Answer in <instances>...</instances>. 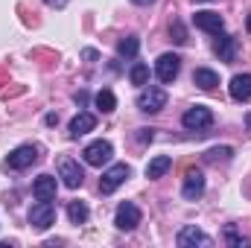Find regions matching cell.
I'll list each match as a JSON object with an SVG mask.
<instances>
[{
  "label": "cell",
  "instance_id": "24",
  "mask_svg": "<svg viewBox=\"0 0 251 248\" xmlns=\"http://www.w3.org/2000/svg\"><path fill=\"white\" fill-rule=\"evenodd\" d=\"M173 41L176 44H187V32H184V26H181V21H173Z\"/></svg>",
  "mask_w": 251,
  "mask_h": 248
},
{
  "label": "cell",
  "instance_id": "2",
  "mask_svg": "<svg viewBox=\"0 0 251 248\" xmlns=\"http://www.w3.org/2000/svg\"><path fill=\"white\" fill-rule=\"evenodd\" d=\"M181 123H184V128H190V131H204V128L213 125V111H210L207 105H193L187 114L181 117Z\"/></svg>",
  "mask_w": 251,
  "mask_h": 248
},
{
  "label": "cell",
  "instance_id": "23",
  "mask_svg": "<svg viewBox=\"0 0 251 248\" xmlns=\"http://www.w3.org/2000/svg\"><path fill=\"white\" fill-rule=\"evenodd\" d=\"M234 155V149L231 146H222V149H210L207 152V161H228Z\"/></svg>",
  "mask_w": 251,
  "mask_h": 248
},
{
  "label": "cell",
  "instance_id": "17",
  "mask_svg": "<svg viewBox=\"0 0 251 248\" xmlns=\"http://www.w3.org/2000/svg\"><path fill=\"white\" fill-rule=\"evenodd\" d=\"M216 56H219L222 62H234V59H237V38H234V35H222V38L216 41Z\"/></svg>",
  "mask_w": 251,
  "mask_h": 248
},
{
  "label": "cell",
  "instance_id": "1",
  "mask_svg": "<svg viewBox=\"0 0 251 248\" xmlns=\"http://www.w3.org/2000/svg\"><path fill=\"white\" fill-rule=\"evenodd\" d=\"M35 161H38V146L24 143V146H18V149L9 152V158H6V170H26V167H32Z\"/></svg>",
  "mask_w": 251,
  "mask_h": 248
},
{
  "label": "cell",
  "instance_id": "15",
  "mask_svg": "<svg viewBox=\"0 0 251 248\" xmlns=\"http://www.w3.org/2000/svg\"><path fill=\"white\" fill-rule=\"evenodd\" d=\"M94 125H97V117H94V114H88V111H79V114L70 120V137H82V134L94 131Z\"/></svg>",
  "mask_w": 251,
  "mask_h": 248
},
{
  "label": "cell",
  "instance_id": "3",
  "mask_svg": "<svg viewBox=\"0 0 251 248\" xmlns=\"http://www.w3.org/2000/svg\"><path fill=\"white\" fill-rule=\"evenodd\" d=\"M167 105V91L164 88H143L140 97H137V108L146 111V114H155Z\"/></svg>",
  "mask_w": 251,
  "mask_h": 248
},
{
  "label": "cell",
  "instance_id": "27",
  "mask_svg": "<svg viewBox=\"0 0 251 248\" xmlns=\"http://www.w3.org/2000/svg\"><path fill=\"white\" fill-rule=\"evenodd\" d=\"M44 3H47L50 9H64V6H67V0H44Z\"/></svg>",
  "mask_w": 251,
  "mask_h": 248
},
{
  "label": "cell",
  "instance_id": "21",
  "mask_svg": "<svg viewBox=\"0 0 251 248\" xmlns=\"http://www.w3.org/2000/svg\"><path fill=\"white\" fill-rule=\"evenodd\" d=\"M97 108H100L102 114H111V111L117 108V99H114V94H111L108 88H102V91L97 94Z\"/></svg>",
  "mask_w": 251,
  "mask_h": 248
},
{
  "label": "cell",
  "instance_id": "8",
  "mask_svg": "<svg viewBox=\"0 0 251 248\" xmlns=\"http://www.w3.org/2000/svg\"><path fill=\"white\" fill-rule=\"evenodd\" d=\"M59 178L64 181V187L76 190V187H82V181H85V173H82V167L73 158H59Z\"/></svg>",
  "mask_w": 251,
  "mask_h": 248
},
{
  "label": "cell",
  "instance_id": "26",
  "mask_svg": "<svg viewBox=\"0 0 251 248\" xmlns=\"http://www.w3.org/2000/svg\"><path fill=\"white\" fill-rule=\"evenodd\" d=\"M152 137H155L152 128H140V131H137V140H140V143H152Z\"/></svg>",
  "mask_w": 251,
  "mask_h": 248
},
{
  "label": "cell",
  "instance_id": "20",
  "mask_svg": "<svg viewBox=\"0 0 251 248\" xmlns=\"http://www.w3.org/2000/svg\"><path fill=\"white\" fill-rule=\"evenodd\" d=\"M137 50H140V41H137L134 35H128V38H123V41L117 44V56H120V59H134Z\"/></svg>",
  "mask_w": 251,
  "mask_h": 248
},
{
  "label": "cell",
  "instance_id": "6",
  "mask_svg": "<svg viewBox=\"0 0 251 248\" xmlns=\"http://www.w3.org/2000/svg\"><path fill=\"white\" fill-rule=\"evenodd\" d=\"M85 164H91V167H102V164H108L111 161V155H114V149H111V143L108 140H94V143H88L85 146Z\"/></svg>",
  "mask_w": 251,
  "mask_h": 248
},
{
  "label": "cell",
  "instance_id": "18",
  "mask_svg": "<svg viewBox=\"0 0 251 248\" xmlns=\"http://www.w3.org/2000/svg\"><path fill=\"white\" fill-rule=\"evenodd\" d=\"M193 82H196L201 91H213V88L219 85V76H216L210 67H196V73H193Z\"/></svg>",
  "mask_w": 251,
  "mask_h": 248
},
{
  "label": "cell",
  "instance_id": "29",
  "mask_svg": "<svg viewBox=\"0 0 251 248\" xmlns=\"http://www.w3.org/2000/svg\"><path fill=\"white\" fill-rule=\"evenodd\" d=\"M131 3H137V6H149V3H155V0H131Z\"/></svg>",
  "mask_w": 251,
  "mask_h": 248
},
{
  "label": "cell",
  "instance_id": "11",
  "mask_svg": "<svg viewBox=\"0 0 251 248\" xmlns=\"http://www.w3.org/2000/svg\"><path fill=\"white\" fill-rule=\"evenodd\" d=\"M193 24H196L201 32H210V35H219V32L225 29V21H222L219 12H196Z\"/></svg>",
  "mask_w": 251,
  "mask_h": 248
},
{
  "label": "cell",
  "instance_id": "32",
  "mask_svg": "<svg viewBox=\"0 0 251 248\" xmlns=\"http://www.w3.org/2000/svg\"><path fill=\"white\" fill-rule=\"evenodd\" d=\"M196 3H207V0H196Z\"/></svg>",
  "mask_w": 251,
  "mask_h": 248
},
{
  "label": "cell",
  "instance_id": "14",
  "mask_svg": "<svg viewBox=\"0 0 251 248\" xmlns=\"http://www.w3.org/2000/svg\"><path fill=\"white\" fill-rule=\"evenodd\" d=\"M231 97L237 102H249L251 99V73H237L231 79Z\"/></svg>",
  "mask_w": 251,
  "mask_h": 248
},
{
  "label": "cell",
  "instance_id": "31",
  "mask_svg": "<svg viewBox=\"0 0 251 248\" xmlns=\"http://www.w3.org/2000/svg\"><path fill=\"white\" fill-rule=\"evenodd\" d=\"M246 125H249V128H251V111H249V114H246Z\"/></svg>",
  "mask_w": 251,
  "mask_h": 248
},
{
  "label": "cell",
  "instance_id": "9",
  "mask_svg": "<svg viewBox=\"0 0 251 248\" xmlns=\"http://www.w3.org/2000/svg\"><path fill=\"white\" fill-rule=\"evenodd\" d=\"M114 225H117L120 231H134V228L140 225V207L131 204V201H123V204L117 207V213H114Z\"/></svg>",
  "mask_w": 251,
  "mask_h": 248
},
{
  "label": "cell",
  "instance_id": "5",
  "mask_svg": "<svg viewBox=\"0 0 251 248\" xmlns=\"http://www.w3.org/2000/svg\"><path fill=\"white\" fill-rule=\"evenodd\" d=\"M155 73H158V79H161L164 85L176 82L178 73H181V59H178L176 53H164V56L155 62Z\"/></svg>",
  "mask_w": 251,
  "mask_h": 248
},
{
  "label": "cell",
  "instance_id": "25",
  "mask_svg": "<svg viewBox=\"0 0 251 248\" xmlns=\"http://www.w3.org/2000/svg\"><path fill=\"white\" fill-rule=\"evenodd\" d=\"M225 240H228L231 246H249L243 237H237V234H234V228H228V231H225Z\"/></svg>",
  "mask_w": 251,
  "mask_h": 248
},
{
  "label": "cell",
  "instance_id": "10",
  "mask_svg": "<svg viewBox=\"0 0 251 248\" xmlns=\"http://www.w3.org/2000/svg\"><path fill=\"white\" fill-rule=\"evenodd\" d=\"M201 193H204V173H201V170H187L181 196H184L187 201H196V198H201Z\"/></svg>",
  "mask_w": 251,
  "mask_h": 248
},
{
  "label": "cell",
  "instance_id": "4",
  "mask_svg": "<svg viewBox=\"0 0 251 248\" xmlns=\"http://www.w3.org/2000/svg\"><path fill=\"white\" fill-rule=\"evenodd\" d=\"M131 175V170L126 167V164H114V167H108L105 173H102V178H100V193H114L120 184H126V178Z\"/></svg>",
  "mask_w": 251,
  "mask_h": 248
},
{
  "label": "cell",
  "instance_id": "22",
  "mask_svg": "<svg viewBox=\"0 0 251 248\" xmlns=\"http://www.w3.org/2000/svg\"><path fill=\"white\" fill-rule=\"evenodd\" d=\"M128 79H131V85H146V82H149V67H146L143 62H137L134 67H131Z\"/></svg>",
  "mask_w": 251,
  "mask_h": 248
},
{
  "label": "cell",
  "instance_id": "19",
  "mask_svg": "<svg viewBox=\"0 0 251 248\" xmlns=\"http://www.w3.org/2000/svg\"><path fill=\"white\" fill-rule=\"evenodd\" d=\"M67 216H70L73 225H85L88 222V204L85 201H70L67 204Z\"/></svg>",
  "mask_w": 251,
  "mask_h": 248
},
{
  "label": "cell",
  "instance_id": "30",
  "mask_svg": "<svg viewBox=\"0 0 251 248\" xmlns=\"http://www.w3.org/2000/svg\"><path fill=\"white\" fill-rule=\"evenodd\" d=\"M246 29H249V32H251V15H249V18H246Z\"/></svg>",
  "mask_w": 251,
  "mask_h": 248
},
{
  "label": "cell",
  "instance_id": "28",
  "mask_svg": "<svg viewBox=\"0 0 251 248\" xmlns=\"http://www.w3.org/2000/svg\"><path fill=\"white\" fill-rule=\"evenodd\" d=\"M73 99H76V102H79V105H85V102H88V94H85V91H79V94H76V97H73Z\"/></svg>",
  "mask_w": 251,
  "mask_h": 248
},
{
  "label": "cell",
  "instance_id": "16",
  "mask_svg": "<svg viewBox=\"0 0 251 248\" xmlns=\"http://www.w3.org/2000/svg\"><path fill=\"white\" fill-rule=\"evenodd\" d=\"M170 167H173V158H170V155H155V158L146 164V178L155 181V178H161Z\"/></svg>",
  "mask_w": 251,
  "mask_h": 248
},
{
  "label": "cell",
  "instance_id": "12",
  "mask_svg": "<svg viewBox=\"0 0 251 248\" xmlns=\"http://www.w3.org/2000/svg\"><path fill=\"white\" fill-rule=\"evenodd\" d=\"M178 246H181V248H196V246L207 248V246H210V237H207L201 228L187 225V228H181V231H178Z\"/></svg>",
  "mask_w": 251,
  "mask_h": 248
},
{
  "label": "cell",
  "instance_id": "7",
  "mask_svg": "<svg viewBox=\"0 0 251 248\" xmlns=\"http://www.w3.org/2000/svg\"><path fill=\"white\" fill-rule=\"evenodd\" d=\"M53 222H56V207H53L50 201H38V204H32V210H29V225H32V228L47 231Z\"/></svg>",
  "mask_w": 251,
  "mask_h": 248
},
{
  "label": "cell",
  "instance_id": "13",
  "mask_svg": "<svg viewBox=\"0 0 251 248\" xmlns=\"http://www.w3.org/2000/svg\"><path fill=\"white\" fill-rule=\"evenodd\" d=\"M32 193H35V198L38 201H53L56 198V178L53 175H38L35 178V184H32Z\"/></svg>",
  "mask_w": 251,
  "mask_h": 248
}]
</instances>
